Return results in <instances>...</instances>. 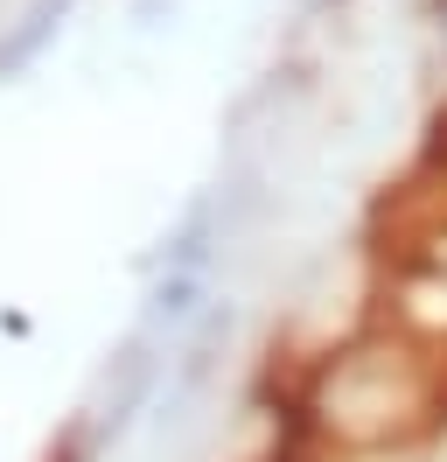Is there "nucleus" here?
Segmentation results:
<instances>
[{
    "label": "nucleus",
    "mask_w": 447,
    "mask_h": 462,
    "mask_svg": "<svg viewBox=\"0 0 447 462\" xmlns=\"http://www.w3.org/2000/svg\"><path fill=\"white\" fill-rule=\"evenodd\" d=\"M63 14H70V0H35V7L22 14V29H7V35H0V78L42 57V42L63 29Z\"/></svg>",
    "instance_id": "obj_1"
},
{
    "label": "nucleus",
    "mask_w": 447,
    "mask_h": 462,
    "mask_svg": "<svg viewBox=\"0 0 447 462\" xmlns=\"http://www.w3.org/2000/svg\"><path fill=\"white\" fill-rule=\"evenodd\" d=\"M441 50H447V0H441Z\"/></svg>",
    "instance_id": "obj_2"
}]
</instances>
